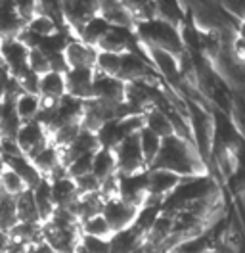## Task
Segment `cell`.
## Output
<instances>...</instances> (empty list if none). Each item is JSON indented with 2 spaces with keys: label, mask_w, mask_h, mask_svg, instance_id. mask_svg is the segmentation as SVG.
Returning <instances> with one entry per match:
<instances>
[{
  "label": "cell",
  "mask_w": 245,
  "mask_h": 253,
  "mask_svg": "<svg viewBox=\"0 0 245 253\" xmlns=\"http://www.w3.org/2000/svg\"><path fill=\"white\" fill-rule=\"evenodd\" d=\"M23 27L25 21L19 16L14 0H0V37L2 39L17 37Z\"/></svg>",
  "instance_id": "obj_11"
},
{
  "label": "cell",
  "mask_w": 245,
  "mask_h": 253,
  "mask_svg": "<svg viewBox=\"0 0 245 253\" xmlns=\"http://www.w3.org/2000/svg\"><path fill=\"white\" fill-rule=\"evenodd\" d=\"M21 125L23 123L15 111L14 102L4 100V104L0 106V138H15Z\"/></svg>",
  "instance_id": "obj_17"
},
{
  "label": "cell",
  "mask_w": 245,
  "mask_h": 253,
  "mask_svg": "<svg viewBox=\"0 0 245 253\" xmlns=\"http://www.w3.org/2000/svg\"><path fill=\"white\" fill-rule=\"evenodd\" d=\"M6 167H10L12 171H15V173L19 174V176L23 178V182H25L29 188H33L35 184H39L41 178H44L25 154H19V156H14V158L6 159Z\"/></svg>",
  "instance_id": "obj_14"
},
{
  "label": "cell",
  "mask_w": 245,
  "mask_h": 253,
  "mask_svg": "<svg viewBox=\"0 0 245 253\" xmlns=\"http://www.w3.org/2000/svg\"><path fill=\"white\" fill-rule=\"evenodd\" d=\"M138 209L140 207L126 204L121 198H111V200H104V206H102L100 213L104 215L111 232H121V230H126L134 224Z\"/></svg>",
  "instance_id": "obj_2"
},
{
  "label": "cell",
  "mask_w": 245,
  "mask_h": 253,
  "mask_svg": "<svg viewBox=\"0 0 245 253\" xmlns=\"http://www.w3.org/2000/svg\"><path fill=\"white\" fill-rule=\"evenodd\" d=\"M111 27V23L107 21L106 17H102L100 14H96V16H92L82 27H81V31L77 35V39H81L82 42H86V44H92V46H98V42L102 41V37L107 33V29Z\"/></svg>",
  "instance_id": "obj_16"
},
{
  "label": "cell",
  "mask_w": 245,
  "mask_h": 253,
  "mask_svg": "<svg viewBox=\"0 0 245 253\" xmlns=\"http://www.w3.org/2000/svg\"><path fill=\"white\" fill-rule=\"evenodd\" d=\"M15 211H17V222H42L31 188L15 196Z\"/></svg>",
  "instance_id": "obj_21"
},
{
  "label": "cell",
  "mask_w": 245,
  "mask_h": 253,
  "mask_svg": "<svg viewBox=\"0 0 245 253\" xmlns=\"http://www.w3.org/2000/svg\"><path fill=\"white\" fill-rule=\"evenodd\" d=\"M92 156H94V152L92 154H82V156H79V158H73L65 167H67V174L71 176V178H75V176H81V174H86V173H92Z\"/></svg>",
  "instance_id": "obj_29"
},
{
  "label": "cell",
  "mask_w": 245,
  "mask_h": 253,
  "mask_svg": "<svg viewBox=\"0 0 245 253\" xmlns=\"http://www.w3.org/2000/svg\"><path fill=\"white\" fill-rule=\"evenodd\" d=\"M65 88L67 94L79 100H90L92 83H94V67H69L65 73Z\"/></svg>",
  "instance_id": "obj_7"
},
{
  "label": "cell",
  "mask_w": 245,
  "mask_h": 253,
  "mask_svg": "<svg viewBox=\"0 0 245 253\" xmlns=\"http://www.w3.org/2000/svg\"><path fill=\"white\" fill-rule=\"evenodd\" d=\"M6 169V163H4V159H2V156H0V173Z\"/></svg>",
  "instance_id": "obj_35"
},
{
  "label": "cell",
  "mask_w": 245,
  "mask_h": 253,
  "mask_svg": "<svg viewBox=\"0 0 245 253\" xmlns=\"http://www.w3.org/2000/svg\"><path fill=\"white\" fill-rule=\"evenodd\" d=\"M4 104V96H2V92H0V106Z\"/></svg>",
  "instance_id": "obj_36"
},
{
  "label": "cell",
  "mask_w": 245,
  "mask_h": 253,
  "mask_svg": "<svg viewBox=\"0 0 245 253\" xmlns=\"http://www.w3.org/2000/svg\"><path fill=\"white\" fill-rule=\"evenodd\" d=\"M146 196V171L136 174H119V198L140 207Z\"/></svg>",
  "instance_id": "obj_10"
},
{
  "label": "cell",
  "mask_w": 245,
  "mask_h": 253,
  "mask_svg": "<svg viewBox=\"0 0 245 253\" xmlns=\"http://www.w3.org/2000/svg\"><path fill=\"white\" fill-rule=\"evenodd\" d=\"M15 111L21 119V123H27V121H35L39 111H41V98L37 94H27V92H21L14 100Z\"/></svg>",
  "instance_id": "obj_23"
},
{
  "label": "cell",
  "mask_w": 245,
  "mask_h": 253,
  "mask_svg": "<svg viewBox=\"0 0 245 253\" xmlns=\"http://www.w3.org/2000/svg\"><path fill=\"white\" fill-rule=\"evenodd\" d=\"M79 230H81L82 236H92V238H111V234H113L102 213L92 215L88 219L81 221L79 222Z\"/></svg>",
  "instance_id": "obj_24"
},
{
  "label": "cell",
  "mask_w": 245,
  "mask_h": 253,
  "mask_svg": "<svg viewBox=\"0 0 245 253\" xmlns=\"http://www.w3.org/2000/svg\"><path fill=\"white\" fill-rule=\"evenodd\" d=\"M33 198H35V204H37V209H39V215H41V221L46 222L52 213H54V200H52V192H50V180L48 178H41L39 184H35L33 188Z\"/></svg>",
  "instance_id": "obj_15"
},
{
  "label": "cell",
  "mask_w": 245,
  "mask_h": 253,
  "mask_svg": "<svg viewBox=\"0 0 245 253\" xmlns=\"http://www.w3.org/2000/svg\"><path fill=\"white\" fill-rule=\"evenodd\" d=\"M79 253H111V246H109V238H92L82 236L81 234V242H79Z\"/></svg>",
  "instance_id": "obj_28"
},
{
  "label": "cell",
  "mask_w": 245,
  "mask_h": 253,
  "mask_svg": "<svg viewBox=\"0 0 245 253\" xmlns=\"http://www.w3.org/2000/svg\"><path fill=\"white\" fill-rule=\"evenodd\" d=\"M73 180H75V186H77L79 196H81V194H94V192H100V180H98L92 173L75 176Z\"/></svg>",
  "instance_id": "obj_31"
},
{
  "label": "cell",
  "mask_w": 245,
  "mask_h": 253,
  "mask_svg": "<svg viewBox=\"0 0 245 253\" xmlns=\"http://www.w3.org/2000/svg\"><path fill=\"white\" fill-rule=\"evenodd\" d=\"M161 142H163V138L157 136L155 132H152V130L146 128V126H142V130L138 132L140 152H142V158H144V163H146L148 169L152 167V163L155 161V158H157V154H159V150H161Z\"/></svg>",
  "instance_id": "obj_20"
},
{
  "label": "cell",
  "mask_w": 245,
  "mask_h": 253,
  "mask_svg": "<svg viewBox=\"0 0 245 253\" xmlns=\"http://www.w3.org/2000/svg\"><path fill=\"white\" fill-rule=\"evenodd\" d=\"M8 238L19 242V244L31 246V244L42 240V222H17L8 232Z\"/></svg>",
  "instance_id": "obj_22"
},
{
  "label": "cell",
  "mask_w": 245,
  "mask_h": 253,
  "mask_svg": "<svg viewBox=\"0 0 245 253\" xmlns=\"http://www.w3.org/2000/svg\"><path fill=\"white\" fill-rule=\"evenodd\" d=\"M27 65L31 71L42 75L46 71H50V60L41 48H29V56H27Z\"/></svg>",
  "instance_id": "obj_30"
},
{
  "label": "cell",
  "mask_w": 245,
  "mask_h": 253,
  "mask_svg": "<svg viewBox=\"0 0 245 253\" xmlns=\"http://www.w3.org/2000/svg\"><path fill=\"white\" fill-rule=\"evenodd\" d=\"M138 44V37L132 27H119V25H111L107 33L102 37V41L98 42L100 52H113V54H122L128 52Z\"/></svg>",
  "instance_id": "obj_6"
},
{
  "label": "cell",
  "mask_w": 245,
  "mask_h": 253,
  "mask_svg": "<svg viewBox=\"0 0 245 253\" xmlns=\"http://www.w3.org/2000/svg\"><path fill=\"white\" fill-rule=\"evenodd\" d=\"M117 173V165H115V156L113 150L106 148H98L92 156V174L102 182L104 178Z\"/></svg>",
  "instance_id": "obj_18"
},
{
  "label": "cell",
  "mask_w": 245,
  "mask_h": 253,
  "mask_svg": "<svg viewBox=\"0 0 245 253\" xmlns=\"http://www.w3.org/2000/svg\"><path fill=\"white\" fill-rule=\"evenodd\" d=\"M96 138H98V146H100V148L115 150L126 136H124V132H122L119 119H111V121H106L104 125L98 128Z\"/></svg>",
  "instance_id": "obj_19"
},
{
  "label": "cell",
  "mask_w": 245,
  "mask_h": 253,
  "mask_svg": "<svg viewBox=\"0 0 245 253\" xmlns=\"http://www.w3.org/2000/svg\"><path fill=\"white\" fill-rule=\"evenodd\" d=\"M8 242H10V238H8V234L0 232V253H4V250H6V246H8Z\"/></svg>",
  "instance_id": "obj_34"
},
{
  "label": "cell",
  "mask_w": 245,
  "mask_h": 253,
  "mask_svg": "<svg viewBox=\"0 0 245 253\" xmlns=\"http://www.w3.org/2000/svg\"><path fill=\"white\" fill-rule=\"evenodd\" d=\"M144 126L150 128L152 132H155V134L161 136V138H168V136L174 134L172 123H170V119H168L167 111L157 108V106H153V108L144 111Z\"/></svg>",
  "instance_id": "obj_13"
},
{
  "label": "cell",
  "mask_w": 245,
  "mask_h": 253,
  "mask_svg": "<svg viewBox=\"0 0 245 253\" xmlns=\"http://www.w3.org/2000/svg\"><path fill=\"white\" fill-rule=\"evenodd\" d=\"M19 84H21V90L27 92V94H37L39 96V81H41V75L27 69L21 77H17Z\"/></svg>",
  "instance_id": "obj_32"
},
{
  "label": "cell",
  "mask_w": 245,
  "mask_h": 253,
  "mask_svg": "<svg viewBox=\"0 0 245 253\" xmlns=\"http://www.w3.org/2000/svg\"><path fill=\"white\" fill-rule=\"evenodd\" d=\"M29 190V186L23 182V178L19 174L12 171L10 167H6L2 173H0V194H6V196H19L21 192Z\"/></svg>",
  "instance_id": "obj_26"
},
{
  "label": "cell",
  "mask_w": 245,
  "mask_h": 253,
  "mask_svg": "<svg viewBox=\"0 0 245 253\" xmlns=\"http://www.w3.org/2000/svg\"><path fill=\"white\" fill-rule=\"evenodd\" d=\"M0 44H2V37H0Z\"/></svg>",
  "instance_id": "obj_37"
},
{
  "label": "cell",
  "mask_w": 245,
  "mask_h": 253,
  "mask_svg": "<svg viewBox=\"0 0 245 253\" xmlns=\"http://www.w3.org/2000/svg\"><path fill=\"white\" fill-rule=\"evenodd\" d=\"M69 67H94L98 60V48L82 42L81 39H71L63 50Z\"/></svg>",
  "instance_id": "obj_9"
},
{
  "label": "cell",
  "mask_w": 245,
  "mask_h": 253,
  "mask_svg": "<svg viewBox=\"0 0 245 253\" xmlns=\"http://www.w3.org/2000/svg\"><path fill=\"white\" fill-rule=\"evenodd\" d=\"M15 142H17V146L21 148V152L27 158H33L39 150H42L46 144L50 142V134L46 132L44 126L35 119V121H27V123H23L19 126Z\"/></svg>",
  "instance_id": "obj_4"
},
{
  "label": "cell",
  "mask_w": 245,
  "mask_h": 253,
  "mask_svg": "<svg viewBox=\"0 0 245 253\" xmlns=\"http://www.w3.org/2000/svg\"><path fill=\"white\" fill-rule=\"evenodd\" d=\"M0 56L6 63L8 71L14 77H21L29 65H27V56H29V48L25 46L17 37H10V39H2L0 44Z\"/></svg>",
  "instance_id": "obj_3"
},
{
  "label": "cell",
  "mask_w": 245,
  "mask_h": 253,
  "mask_svg": "<svg viewBox=\"0 0 245 253\" xmlns=\"http://www.w3.org/2000/svg\"><path fill=\"white\" fill-rule=\"evenodd\" d=\"M115 165H117V173L119 174H136L148 171L142 152H140V144H138V134L134 136H126L115 150Z\"/></svg>",
  "instance_id": "obj_1"
},
{
  "label": "cell",
  "mask_w": 245,
  "mask_h": 253,
  "mask_svg": "<svg viewBox=\"0 0 245 253\" xmlns=\"http://www.w3.org/2000/svg\"><path fill=\"white\" fill-rule=\"evenodd\" d=\"M25 29L31 33H35L37 37L42 39V37H48V35H52L54 31H58L60 27L56 25L54 19H50V17L44 16V14H35V16L25 23Z\"/></svg>",
  "instance_id": "obj_27"
},
{
  "label": "cell",
  "mask_w": 245,
  "mask_h": 253,
  "mask_svg": "<svg viewBox=\"0 0 245 253\" xmlns=\"http://www.w3.org/2000/svg\"><path fill=\"white\" fill-rule=\"evenodd\" d=\"M182 176L167 169H148L146 171V194H155L167 198L172 194V190L180 184Z\"/></svg>",
  "instance_id": "obj_8"
},
{
  "label": "cell",
  "mask_w": 245,
  "mask_h": 253,
  "mask_svg": "<svg viewBox=\"0 0 245 253\" xmlns=\"http://www.w3.org/2000/svg\"><path fill=\"white\" fill-rule=\"evenodd\" d=\"M124 88H126L124 81L94 71V83H92V98L94 100H100L106 104H122Z\"/></svg>",
  "instance_id": "obj_5"
},
{
  "label": "cell",
  "mask_w": 245,
  "mask_h": 253,
  "mask_svg": "<svg viewBox=\"0 0 245 253\" xmlns=\"http://www.w3.org/2000/svg\"><path fill=\"white\" fill-rule=\"evenodd\" d=\"M17 224V211H15V198L0 194V232L8 234Z\"/></svg>",
  "instance_id": "obj_25"
},
{
  "label": "cell",
  "mask_w": 245,
  "mask_h": 253,
  "mask_svg": "<svg viewBox=\"0 0 245 253\" xmlns=\"http://www.w3.org/2000/svg\"><path fill=\"white\" fill-rule=\"evenodd\" d=\"M50 192H52V200L56 207H71L73 202L79 198L75 180L71 176H60L50 180Z\"/></svg>",
  "instance_id": "obj_12"
},
{
  "label": "cell",
  "mask_w": 245,
  "mask_h": 253,
  "mask_svg": "<svg viewBox=\"0 0 245 253\" xmlns=\"http://www.w3.org/2000/svg\"><path fill=\"white\" fill-rule=\"evenodd\" d=\"M25 253H54V250L46 244L44 240H39V242H35V244L27 246Z\"/></svg>",
  "instance_id": "obj_33"
}]
</instances>
